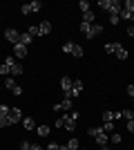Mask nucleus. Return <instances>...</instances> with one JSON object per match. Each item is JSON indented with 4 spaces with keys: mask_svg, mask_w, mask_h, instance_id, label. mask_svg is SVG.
<instances>
[{
    "mask_svg": "<svg viewBox=\"0 0 134 150\" xmlns=\"http://www.w3.org/2000/svg\"><path fill=\"white\" fill-rule=\"evenodd\" d=\"M54 125H56L58 130H63V128H65L67 132H74V130H76V121H74V119L69 117V112H67V114H63V117H58Z\"/></svg>",
    "mask_w": 134,
    "mask_h": 150,
    "instance_id": "obj_2",
    "label": "nucleus"
},
{
    "mask_svg": "<svg viewBox=\"0 0 134 150\" xmlns=\"http://www.w3.org/2000/svg\"><path fill=\"white\" fill-rule=\"evenodd\" d=\"M32 38H34V36H29V34L25 31V34H20V40H18V43L27 47V45H32Z\"/></svg>",
    "mask_w": 134,
    "mask_h": 150,
    "instance_id": "obj_18",
    "label": "nucleus"
},
{
    "mask_svg": "<svg viewBox=\"0 0 134 150\" xmlns=\"http://www.w3.org/2000/svg\"><path fill=\"white\" fill-rule=\"evenodd\" d=\"M125 125H128L130 132H134V119H132V121H125Z\"/></svg>",
    "mask_w": 134,
    "mask_h": 150,
    "instance_id": "obj_36",
    "label": "nucleus"
},
{
    "mask_svg": "<svg viewBox=\"0 0 134 150\" xmlns=\"http://www.w3.org/2000/svg\"><path fill=\"white\" fill-rule=\"evenodd\" d=\"M45 150H60V146H58V144H49Z\"/></svg>",
    "mask_w": 134,
    "mask_h": 150,
    "instance_id": "obj_35",
    "label": "nucleus"
},
{
    "mask_svg": "<svg viewBox=\"0 0 134 150\" xmlns=\"http://www.w3.org/2000/svg\"><path fill=\"white\" fill-rule=\"evenodd\" d=\"M5 88H7V90H13V88H16L13 79H5Z\"/></svg>",
    "mask_w": 134,
    "mask_h": 150,
    "instance_id": "obj_30",
    "label": "nucleus"
},
{
    "mask_svg": "<svg viewBox=\"0 0 134 150\" xmlns=\"http://www.w3.org/2000/svg\"><path fill=\"white\" fill-rule=\"evenodd\" d=\"M107 150H109V148H107Z\"/></svg>",
    "mask_w": 134,
    "mask_h": 150,
    "instance_id": "obj_41",
    "label": "nucleus"
},
{
    "mask_svg": "<svg viewBox=\"0 0 134 150\" xmlns=\"http://www.w3.org/2000/svg\"><path fill=\"white\" fill-rule=\"evenodd\" d=\"M63 52L65 54H72V56H76V58H83V47L81 45H76V43H72V40H67V43L63 45Z\"/></svg>",
    "mask_w": 134,
    "mask_h": 150,
    "instance_id": "obj_3",
    "label": "nucleus"
},
{
    "mask_svg": "<svg viewBox=\"0 0 134 150\" xmlns=\"http://www.w3.org/2000/svg\"><path fill=\"white\" fill-rule=\"evenodd\" d=\"M109 141H112V144H121V132H112V134H109Z\"/></svg>",
    "mask_w": 134,
    "mask_h": 150,
    "instance_id": "obj_24",
    "label": "nucleus"
},
{
    "mask_svg": "<svg viewBox=\"0 0 134 150\" xmlns=\"http://www.w3.org/2000/svg\"><path fill=\"white\" fill-rule=\"evenodd\" d=\"M114 56L119 58V61H128V58H130V52L125 50V47H121V43H114Z\"/></svg>",
    "mask_w": 134,
    "mask_h": 150,
    "instance_id": "obj_7",
    "label": "nucleus"
},
{
    "mask_svg": "<svg viewBox=\"0 0 134 150\" xmlns=\"http://www.w3.org/2000/svg\"><path fill=\"white\" fill-rule=\"evenodd\" d=\"M101 31H103V25H96V23H94V25H92V29H89V34H87V38L92 40V38H96Z\"/></svg>",
    "mask_w": 134,
    "mask_h": 150,
    "instance_id": "obj_15",
    "label": "nucleus"
},
{
    "mask_svg": "<svg viewBox=\"0 0 134 150\" xmlns=\"http://www.w3.org/2000/svg\"><path fill=\"white\" fill-rule=\"evenodd\" d=\"M121 18H123V20H130V23H134V13H132V11H125V9H123V11H121Z\"/></svg>",
    "mask_w": 134,
    "mask_h": 150,
    "instance_id": "obj_22",
    "label": "nucleus"
},
{
    "mask_svg": "<svg viewBox=\"0 0 134 150\" xmlns=\"http://www.w3.org/2000/svg\"><path fill=\"white\" fill-rule=\"evenodd\" d=\"M69 117H72V119H74V121H78V117H81V112H78V110H72V112H69Z\"/></svg>",
    "mask_w": 134,
    "mask_h": 150,
    "instance_id": "obj_33",
    "label": "nucleus"
},
{
    "mask_svg": "<svg viewBox=\"0 0 134 150\" xmlns=\"http://www.w3.org/2000/svg\"><path fill=\"white\" fill-rule=\"evenodd\" d=\"M128 94H130V96L134 99V85H128Z\"/></svg>",
    "mask_w": 134,
    "mask_h": 150,
    "instance_id": "obj_38",
    "label": "nucleus"
},
{
    "mask_svg": "<svg viewBox=\"0 0 134 150\" xmlns=\"http://www.w3.org/2000/svg\"><path fill=\"white\" fill-rule=\"evenodd\" d=\"M128 36H130V38H134V25H130V27H128Z\"/></svg>",
    "mask_w": 134,
    "mask_h": 150,
    "instance_id": "obj_37",
    "label": "nucleus"
},
{
    "mask_svg": "<svg viewBox=\"0 0 134 150\" xmlns=\"http://www.w3.org/2000/svg\"><path fill=\"white\" fill-rule=\"evenodd\" d=\"M72 85H74V79H69V76H63V79H60V88H63L65 94L72 90Z\"/></svg>",
    "mask_w": 134,
    "mask_h": 150,
    "instance_id": "obj_13",
    "label": "nucleus"
},
{
    "mask_svg": "<svg viewBox=\"0 0 134 150\" xmlns=\"http://www.w3.org/2000/svg\"><path fill=\"white\" fill-rule=\"evenodd\" d=\"M7 117H9V121H11V125H13V123H18V121L22 119V112H20V108H9V114H7Z\"/></svg>",
    "mask_w": 134,
    "mask_h": 150,
    "instance_id": "obj_8",
    "label": "nucleus"
},
{
    "mask_svg": "<svg viewBox=\"0 0 134 150\" xmlns=\"http://www.w3.org/2000/svg\"><path fill=\"white\" fill-rule=\"evenodd\" d=\"M119 20H121V16H109V25H119Z\"/></svg>",
    "mask_w": 134,
    "mask_h": 150,
    "instance_id": "obj_32",
    "label": "nucleus"
},
{
    "mask_svg": "<svg viewBox=\"0 0 134 150\" xmlns=\"http://www.w3.org/2000/svg\"><path fill=\"white\" fill-rule=\"evenodd\" d=\"M83 23H87V25H94V23H96V13L92 11V9L83 13Z\"/></svg>",
    "mask_w": 134,
    "mask_h": 150,
    "instance_id": "obj_14",
    "label": "nucleus"
},
{
    "mask_svg": "<svg viewBox=\"0 0 134 150\" xmlns=\"http://www.w3.org/2000/svg\"><path fill=\"white\" fill-rule=\"evenodd\" d=\"M94 139H96V144L101 146V148H105V146L109 144V134H107V132H98Z\"/></svg>",
    "mask_w": 134,
    "mask_h": 150,
    "instance_id": "obj_11",
    "label": "nucleus"
},
{
    "mask_svg": "<svg viewBox=\"0 0 134 150\" xmlns=\"http://www.w3.org/2000/svg\"><path fill=\"white\" fill-rule=\"evenodd\" d=\"M103 132H114V121H103Z\"/></svg>",
    "mask_w": 134,
    "mask_h": 150,
    "instance_id": "obj_21",
    "label": "nucleus"
},
{
    "mask_svg": "<svg viewBox=\"0 0 134 150\" xmlns=\"http://www.w3.org/2000/svg\"><path fill=\"white\" fill-rule=\"evenodd\" d=\"M121 114H123V119H125V121H132L134 119V112H132V110H121Z\"/></svg>",
    "mask_w": 134,
    "mask_h": 150,
    "instance_id": "obj_25",
    "label": "nucleus"
},
{
    "mask_svg": "<svg viewBox=\"0 0 134 150\" xmlns=\"http://www.w3.org/2000/svg\"><path fill=\"white\" fill-rule=\"evenodd\" d=\"M65 146H67V150H78V146H81V144H78V139H69Z\"/></svg>",
    "mask_w": 134,
    "mask_h": 150,
    "instance_id": "obj_20",
    "label": "nucleus"
},
{
    "mask_svg": "<svg viewBox=\"0 0 134 150\" xmlns=\"http://www.w3.org/2000/svg\"><path fill=\"white\" fill-rule=\"evenodd\" d=\"M103 150H107V146H105V148H103Z\"/></svg>",
    "mask_w": 134,
    "mask_h": 150,
    "instance_id": "obj_40",
    "label": "nucleus"
},
{
    "mask_svg": "<svg viewBox=\"0 0 134 150\" xmlns=\"http://www.w3.org/2000/svg\"><path fill=\"white\" fill-rule=\"evenodd\" d=\"M72 110H74L72 99H63L60 103H56V105H54V112H72Z\"/></svg>",
    "mask_w": 134,
    "mask_h": 150,
    "instance_id": "obj_6",
    "label": "nucleus"
},
{
    "mask_svg": "<svg viewBox=\"0 0 134 150\" xmlns=\"http://www.w3.org/2000/svg\"><path fill=\"white\" fill-rule=\"evenodd\" d=\"M123 9H125V11H132V13H134V0H125V2H123Z\"/></svg>",
    "mask_w": 134,
    "mask_h": 150,
    "instance_id": "obj_23",
    "label": "nucleus"
},
{
    "mask_svg": "<svg viewBox=\"0 0 134 150\" xmlns=\"http://www.w3.org/2000/svg\"><path fill=\"white\" fill-rule=\"evenodd\" d=\"M27 34H29V36H38V25H29Z\"/></svg>",
    "mask_w": 134,
    "mask_h": 150,
    "instance_id": "obj_27",
    "label": "nucleus"
},
{
    "mask_svg": "<svg viewBox=\"0 0 134 150\" xmlns=\"http://www.w3.org/2000/svg\"><path fill=\"white\" fill-rule=\"evenodd\" d=\"M78 7H81V11H89V9H92V7H89V2H87V0H81V2H78Z\"/></svg>",
    "mask_w": 134,
    "mask_h": 150,
    "instance_id": "obj_26",
    "label": "nucleus"
},
{
    "mask_svg": "<svg viewBox=\"0 0 134 150\" xmlns=\"http://www.w3.org/2000/svg\"><path fill=\"white\" fill-rule=\"evenodd\" d=\"M22 72H25V69H22L20 63H13V65H11V76H20Z\"/></svg>",
    "mask_w": 134,
    "mask_h": 150,
    "instance_id": "obj_17",
    "label": "nucleus"
},
{
    "mask_svg": "<svg viewBox=\"0 0 134 150\" xmlns=\"http://www.w3.org/2000/svg\"><path fill=\"white\" fill-rule=\"evenodd\" d=\"M98 7L103 11H107L109 16H121L123 11V2H119V0H98Z\"/></svg>",
    "mask_w": 134,
    "mask_h": 150,
    "instance_id": "obj_1",
    "label": "nucleus"
},
{
    "mask_svg": "<svg viewBox=\"0 0 134 150\" xmlns=\"http://www.w3.org/2000/svg\"><path fill=\"white\" fill-rule=\"evenodd\" d=\"M13 56H16V58H25L27 56V47H25V45H20V43H16V45H13Z\"/></svg>",
    "mask_w": 134,
    "mask_h": 150,
    "instance_id": "obj_10",
    "label": "nucleus"
},
{
    "mask_svg": "<svg viewBox=\"0 0 134 150\" xmlns=\"http://www.w3.org/2000/svg\"><path fill=\"white\" fill-rule=\"evenodd\" d=\"M98 132H103V128H89V130H87V134H89V137H96Z\"/></svg>",
    "mask_w": 134,
    "mask_h": 150,
    "instance_id": "obj_29",
    "label": "nucleus"
},
{
    "mask_svg": "<svg viewBox=\"0 0 134 150\" xmlns=\"http://www.w3.org/2000/svg\"><path fill=\"white\" fill-rule=\"evenodd\" d=\"M40 9H43V5H40L38 0H34V2H27V5L20 7V11L25 13V16H27V13H36V11H40Z\"/></svg>",
    "mask_w": 134,
    "mask_h": 150,
    "instance_id": "obj_5",
    "label": "nucleus"
},
{
    "mask_svg": "<svg viewBox=\"0 0 134 150\" xmlns=\"http://www.w3.org/2000/svg\"><path fill=\"white\" fill-rule=\"evenodd\" d=\"M49 31H51L49 20H43V23H38V36H47Z\"/></svg>",
    "mask_w": 134,
    "mask_h": 150,
    "instance_id": "obj_12",
    "label": "nucleus"
},
{
    "mask_svg": "<svg viewBox=\"0 0 134 150\" xmlns=\"http://www.w3.org/2000/svg\"><path fill=\"white\" fill-rule=\"evenodd\" d=\"M7 114H9V105L2 103V105H0V117H7Z\"/></svg>",
    "mask_w": 134,
    "mask_h": 150,
    "instance_id": "obj_31",
    "label": "nucleus"
},
{
    "mask_svg": "<svg viewBox=\"0 0 134 150\" xmlns=\"http://www.w3.org/2000/svg\"><path fill=\"white\" fill-rule=\"evenodd\" d=\"M7 125H11L9 117H0V128H7Z\"/></svg>",
    "mask_w": 134,
    "mask_h": 150,
    "instance_id": "obj_28",
    "label": "nucleus"
},
{
    "mask_svg": "<svg viewBox=\"0 0 134 150\" xmlns=\"http://www.w3.org/2000/svg\"><path fill=\"white\" fill-rule=\"evenodd\" d=\"M83 88H85V83L81 81V79H74V85H72L69 92L65 94V99H74V96H78V94L83 92Z\"/></svg>",
    "mask_w": 134,
    "mask_h": 150,
    "instance_id": "obj_4",
    "label": "nucleus"
},
{
    "mask_svg": "<svg viewBox=\"0 0 134 150\" xmlns=\"http://www.w3.org/2000/svg\"><path fill=\"white\" fill-rule=\"evenodd\" d=\"M32 148V144H29V141H22V144H20V150H29Z\"/></svg>",
    "mask_w": 134,
    "mask_h": 150,
    "instance_id": "obj_34",
    "label": "nucleus"
},
{
    "mask_svg": "<svg viewBox=\"0 0 134 150\" xmlns=\"http://www.w3.org/2000/svg\"><path fill=\"white\" fill-rule=\"evenodd\" d=\"M36 134H38V137H47V134H49V128H47V125H38V128H36Z\"/></svg>",
    "mask_w": 134,
    "mask_h": 150,
    "instance_id": "obj_19",
    "label": "nucleus"
},
{
    "mask_svg": "<svg viewBox=\"0 0 134 150\" xmlns=\"http://www.w3.org/2000/svg\"><path fill=\"white\" fill-rule=\"evenodd\" d=\"M29 150H43V148H40L38 144H32V148H29Z\"/></svg>",
    "mask_w": 134,
    "mask_h": 150,
    "instance_id": "obj_39",
    "label": "nucleus"
},
{
    "mask_svg": "<svg viewBox=\"0 0 134 150\" xmlns=\"http://www.w3.org/2000/svg\"><path fill=\"white\" fill-rule=\"evenodd\" d=\"M22 125H25V130H34V128H36V121H34L32 117H25V119H22Z\"/></svg>",
    "mask_w": 134,
    "mask_h": 150,
    "instance_id": "obj_16",
    "label": "nucleus"
},
{
    "mask_svg": "<svg viewBox=\"0 0 134 150\" xmlns=\"http://www.w3.org/2000/svg\"><path fill=\"white\" fill-rule=\"evenodd\" d=\"M5 38L9 40V43L16 45V43L20 40V31H18V29H5Z\"/></svg>",
    "mask_w": 134,
    "mask_h": 150,
    "instance_id": "obj_9",
    "label": "nucleus"
}]
</instances>
